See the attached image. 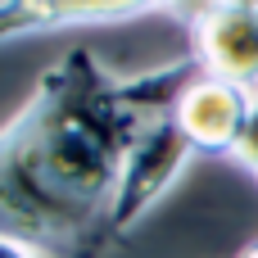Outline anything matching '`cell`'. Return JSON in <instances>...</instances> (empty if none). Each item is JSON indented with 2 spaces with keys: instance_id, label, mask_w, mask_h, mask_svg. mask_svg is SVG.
Returning a JSON list of instances; mask_svg holds the SVG:
<instances>
[{
  "instance_id": "obj_1",
  "label": "cell",
  "mask_w": 258,
  "mask_h": 258,
  "mask_svg": "<svg viewBox=\"0 0 258 258\" xmlns=\"http://www.w3.org/2000/svg\"><path fill=\"white\" fill-rule=\"evenodd\" d=\"M204 68L181 59L113 77L86 45L50 63L0 127V236L45 258H100L113 245L122 163L154 118H168Z\"/></svg>"
},
{
  "instance_id": "obj_2",
  "label": "cell",
  "mask_w": 258,
  "mask_h": 258,
  "mask_svg": "<svg viewBox=\"0 0 258 258\" xmlns=\"http://www.w3.org/2000/svg\"><path fill=\"white\" fill-rule=\"evenodd\" d=\"M190 141L177 132L172 113L168 118H154L141 141L132 145L127 163H122V181H118V200H113V240H122L163 195L168 186L181 177V168L190 163Z\"/></svg>"
},
{
  "instance_id": "obj_3",
  "label": "cell",
  "mask_w": 258,
  "mask_h": 258,
  "mask_svg": "<svg viewBox=\"0 0 258 258\" xmlns=\"http://www.w3.org/2000/svg\"><path fill=\"white\" fill-rule=\"evenodd\" d=\"M195 36V63L209 77L236 82L258 95V5H222V0H200L190 18Z\"/></svg>"
},
{
  "instance_id": "obj_4",
  "label": "cell",
  "mask_w": 258,
  "mask_h": 258,
  "mask_svg": "<svg viewBox=\"0 0 258 258\" xmlns=\"http://www.w3.org/2000/svg\"><path fill=\"white\" fill-rule=\"evenodd\" d=\"M254 100H258L254 91L200 73V77L186 86V95L177 100L172 122H177V132L190 141L195 154H231L236 141H240V132H245V122H249Z\"/></svg>"
},
{
  "instance_id": "obj_5",
  "label": "cell",
  "mask_w": 258,
  "mask_h": 258,
  "mask_svg": "<svg viewBox=\"0 0 258 258\" xmlns=\"http://www.w3.org/2000/svg\"><path fill=\"white\" fill-rule=\"evenodd\" d=\"M172 5H186V0H0V45L59 32L73 23H122Z\"/></svg>"
},
{
  "instance_id": "obj_6",
  "label": "cell",
  "mask_w": 258,
  "mask_h": 258,
  "mask_svg": "<svg viewBox=\"0 0 258 258\" xmlns=\"http://www.w3.org/2000/svg\"><path fill=\"white\" fill-rule=\"evenodd\" d=\"M231 159H236V163H240V168L258 181V100H254V109H249V122H245V132H240V141H236Z\"/></svg>"
},
{
  "instance_id": "obj_7",
  "label": "cell",
  "mask_w": 258,
  "mask_h": 258,
  "mask_svg": "<svg viewBox=\"0 0 258 258\" xmlns=\"http://www.w3.org/2000/svg\"><path fill=\"white\" fill-rule=\"evenodd\" d=\"M0 258H36V254H27L23 245H14V240H5V236H0Z\"/></svg>"
},
{
  "instance_id": "obj_8",
  "label": "cell",
  "mask_w": 258,
  "mask_h": 258,
  "mask_svg": "<svg viewBox=\"0 0 258 258\" xmlns=\"http://www.w3.org/2000/svg\"><path fill=\"white\" fill-rule=\"evenodd\" d=\"M236 258H258V240H254V245H249V249H240V254H236Z\"/></svg>"
}]
</instances>
